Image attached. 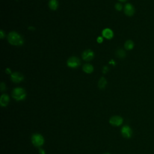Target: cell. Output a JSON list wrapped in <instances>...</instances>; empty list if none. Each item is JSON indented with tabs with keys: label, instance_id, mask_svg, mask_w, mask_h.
<instances>
[{
	"label": "cell",
	"instance_id": "obj_24",
	"mask_svg": "<svg viewBox=\"0 0 154 154\" xmlns=\"http://www.w3.org/2000/svg\"><path fill=\"white\" fill-rule=\"evenodd\" d=\"M120 2H125L126 1V0H119Z\"/></svg>",
	"mask_w": 154,
	"mask_h": 154
},
{
	"label": "cell",
	"instance_id": "obj_4",
	"mask_svg": "<svg viewBox=\"0 0 154 154\" xmlns=\"http://www.w3.org/2000/svg\"><path fill=\"white\" fill-rule=\"evenodd\" d=\"M81 64V61L79 59L76 57H72L67 60V65L69 67L75 69L78 67Z\"/></svg>",
	"mask_w": 154,
	"mask_h": 154
},
{
	"label": "cell",
	"instance_id": "obj_7",
	"mask_svg": "<svg viewBox=\"0 0 154 154\" xmlns=\"http://www.w3.org/2000/svg\"><path fill=\"white\" fill-rule=\"evenodd\" d=\"M93 57H94V52L90 49L85 50L82 54V58L85 61H89L91 60L93 58Z\"/></svg>",
	"mask_w": 154,
	"mask_h": 154
},
{
	"label": "cell",
	"instance_id": "obj_19",
	"mask_svg": "<svg viewBox=\"0 0 154 154\" xmlns=\"http://www.w3.org/2000/svg\"><path fill=\"white\" fill-rule=\"evenodd\" d=\"M5 37V33L4 32V31L2 30H1L0 31V37L1 38H3Z\"/></svg>",
	"mask_w": 154,
	"mask_h": 154
},
{
	"label": "cell",
	"instance_id": "obj_18",
	"mask_svg": "<svg viewBox=\"0 0 154 154\" xmlns=\"http://www.w3.org/2000/svg\"><path fill=\"white\" fill-rule=\"evenodd\" d=\"M0 87H1V90L2 91L4 90H5V85L4 82H1V85H0Z\"/></svg>",
	"mask_w": 154,
	"mask_h": 154
},
{
	"label": "cell",
	"instance_id": "obj_11",
	"mask_svg": "<svg viewBox=\"0 0 154 154\" xmlns=\"http://www.w3.org/2000/svg\"><path fill=\"white\" fill-rule=\"evenodd\" d=\"M9 96L6 94H3L0 98V104L2 106H6L9 103Z\"/></svg>",
	"mask_w": 154,
	"mask_h": 154
},
{
	"label": "cell",
	"instance_id": "obj_3",
	"mask_svg": "<svg viewBox=\"0 0 154 154\" xmlns=\"http://www.w3.org/2000/svg\"><path fill=\"white\" fill-rule=\"evenodd\" d=\"M31 141L34 146L35 147H40L44 144V138L43 137L38 134H35L32 135Z\"/></svg>",
	"mask_w": 154,
	"mask_h": 154
},
{
	"label": "cell",
	"instance_id": "obj_23",
	"mask_svg": "<svg viewBox=\"0 0 154 154\" xmlns=\"http://www.w3.org/2000/svg\"><path fill=\"white\" fill-rule=\"evenodd\" d=\"M5 72H6L7 73H8V74H10V73H11V70H10V69H7L5 70Z\"/></svg>",
	"mask_w": 154,
	"mask_h": 154
},
{
	"label": "cell",
	"instance_id": "obj_5",
	"mask_svg": "<svg viewBox=\"0 0 154 154\" xmlns=\"http://www.w3.org/2000/svg\"><path fill=\"white\" fill-rule=\"evenodd\" d=\"M124 13L128 16H132L135 13V8L134 6L130 3L126 4L124 7Z\"/></svg>",
	"mask_w": 154,
	"mask_h": 154
},
{
	"label": "cell",
	"instance_id": "obj_13",
	"mask_svg": "<svg viewBox=\"0 0 154 154\" xmlns=\"http://www.w3.org/2000/svg\"><path fill=\"white\" fill-rule=\"evenodd\" d=\"M82 69L84 70V72H85L87 73H91L93 72V67L92 65L90 64H85L83 66Z\"/></svg>",
	"mask_w": 154,
	"mask_h": 154
},
{
	"label": "cell",
	"instance_id": "obj_22",
	"mask_svg": "<svg viewBox=\"0 0 154 154\" xmlns=\"http://www.w3.org/2000/svg\"><path fill=\"white\" fill-rule=\"evenodd\" d=\"M108 70V67H107V66H105V67H103V72L104 73H105Z\"/></svg>",
	"mask_w": 154,
	"mask_h": 154
},
{
	"label": "cell",
	"instance_id": "obj_9",
	"mask_svg": "<svg viewBox=\"0 0 154 154\" xmlns=\"http://www.w3.org/2000/svg\"><path fill=\"white\" fill-rule=\"evenodd\" d=\"M23 76L19 72H14L11 75V79L12 81L15 83H19L21 82L22 81H23Z\"/></svg>",
	"mask_w": 154,
	"mask_h": 154
},
{
	"label": "cell",
	"instance_id": "obj_12",
	"mask_svg": "<svg viewBox=\"0 0 154 154\" xmlns=\"http://www.w3.org/2000/svg\"><path fill=\"white\" fill-rule=\"evenodd\" d=\"M124 46H125V48L126 50L127 51H131L132 50L133 48H134V42L131 40H128L126 41V42L125 43V45H124Z\"/></svg>",
	"mask_w": 154,
	"mask_h": 154
},
{
	"label": "cell",
	"instance_id": "obj_20",
	"mask_svg": "<svg viewBox=\"0 0 154 154\" xmlns=\"http://www.w3.org/2000/svg\"><path fill=\"white\" fill-rule=\"evenodd\" d=\"M97 42L98 43H101L102 42H103V38L102 37H97Z\"/></svg>",
	"mask_w": 154,
	"mask_h": 154
},
{
	"label": "cell",
	"instance_id": "obj_8",
	"mask_svg": "<svg viewBox=\"0 0 154 154\" xmlns=\"http://www.w3.org/2000/svg\"><path fill=\"white\" fill-rule=\"evenodd\" d=\"M121 133L122 135L126 138H129L131 137L132 132L131 128L127 125L123 126L121 129Z\"/></svg>",
	"mask_w": 154,
	"mask_h": 154
},
{
	"label": "cell",
	"instance_id": "obj_16",
	"mask_svg": "<svg viewBox=\"0 0 154 154\" xmlns=\"http://www.w3.org/2000/svg\"><path fill=\"white\" fill-rule=\"evenodd\" d=\"M117 56L120 58H123L126 57V52L125 51L122 49H119L116 52Z\"/></svg>",
	"mask_w": 154,
	"mask_h": 154
},
{
	"label": "cell",
	"instance_id": "obj_10",
	"mask_svg": "<svg viewBox=\"0 0 154 154\" xmlns=\"http://www.w3.org/2000/svg\"><path fill=\"white\" fill-rule=\"evenodd\" d=\"M102 35L107 38V39H111L113 37L114 33L109 28H105L102 31Z\"/></svg>",
	"mask_w": 154,
	"mask_h": 154
},
{
	"label": "cell",
	"instance_id": "obj_17",
	"mask_svg": "<svg viewBox=\"0 0 154 154\" xmlns=\"http://www.w3.org/2000/svg\"><path fill=\"white\" fill-rule=\"evenodd\" d=\"M115 8L118 11H120L122 10L123 8V7H122V5L120 4V3H117L116 5H115Z\"/></svg>",
	"mask_w": 154,
	"mask_h": 154
},
{
	"label": "cell",
	"instance_id": "obj_25",
	"mask_svg": "<svg viewBox=\"0 0 154 154\" xmlns=\"http://www.w3.org/2000/svg\"><path fill=\"white\" fill-rule=\"evenodd\" d=\"M104 154H109V153H104Z\"/></svg>",
	"mask_w": 154,
	"mask_h": 154
},
{
	"label": "cell",
	"instance_id": "obj_21",
	"mask_svg": "<svg viewBox=\"0 0 154 154\" xmlns=\"http://www.w3.org/2000/svg\"><path fill=\"white\" fill-rule=\"evenodd\" d=\"M38 152L40 154H45V151L42 149H40L38 150Z\"/></svg>",
	"mask_w": 154,
	"mask_h": 154
},
{
	"label": "cell",
	"instance_id": "obj_1",
	"mask_svg": "<svg viewBox=\"0 0 154 154\" xmlns=\"http://www.w3.org/2000/svg\"><path fill=\"white\" fill-rule=\"evenodd\" d=\"M8 42L14 46H21L23 43V37L15 31L10 32L7 37Z\"/></svg>",
	"mask_w": 154,
	"mask_h": 154
},
{
	"label": "cell",
	"instance_id": "obj_15",
	"mask_svg": "<svg viewBox=\"0 0 154 154\" xmlns=\"http://www.w3.org/2000/svg\"><path fill=\"white\" fill-rule=\"evenodd\" d=\"M106 85V81L105 78L102 77L100 78L99 81L98 82V87L100 89H103Z\"/></svg>",
	"mask_w": 154,
	"mask_h": 154
},
{
	"label": "cell",
	"instance_id": "obj_2",
	"mask_svg": "<svg viewBox=\"0 0 154 154\" xmlns=\"http://www.w3.org/2000/svg\"><path fill=\"white\" fill-rule=\"evenodd\" d=\"M26 95L25 90L20 87L15 88L12 91V97L16 100H22L25 99Z\"/></svg>",
	"mask_w": 154,
	"mask_h": 154
},
{
	"label": "cell",
	"instance_id": "obj_14",
	"mask_svg": "<svg viewBox=\"0 0 154 154\" xmlns=\"http://www.w3.org/2000/svg\"><path fill=\"white\" fill-rule=\"evenodd\" d=\"M58 6V3L57 0H50L49 2V7L52 10H55Z\"/></svg>",
	"mask_w": 154,
	"mask_h": 154
},
{
	"label": "cell",
	"instance_id": "obj_6",
	"mask_svg": "<svg viewBox=\"0 0 154 154\" xmlns=\"http://www.w3.org/2000/svg\"><path fill=\"white\" fill-rule=\"evenodd\" d=\"M109 123L114 126H119L123 123V119L119 116H114L109 119Z\"/></svg>",
	"mask_w": 154,
	"mask_h": 154
}]
</instances>
